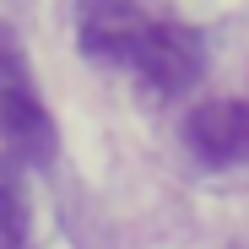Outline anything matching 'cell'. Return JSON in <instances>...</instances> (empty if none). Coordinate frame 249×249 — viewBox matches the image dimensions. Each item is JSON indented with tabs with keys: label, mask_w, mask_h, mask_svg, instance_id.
<instances>
[{
	"label": "cell",
	"mask_w": 249,
	"mask_h": 249,
	"mask_svg": "<svg viewBox=\"0 0 249 249\" xmlns=\"http://www.w3.org/2000/svg\"><path fill=\"white\" fill-rule=\"evenodd\" d=\"M0 141L11 146V157H27V162L54 157V119L44 98L33 92L27 54L6 27H0Z\"/></svg>",
	"instance_id": "cell-1"
},
{
	"label": "cell",
	"mask_w": 249,
	"mask_h": 249,
	"mask_svg": "<svg viewBox=\"0 0 249 249\" xmlns=\"http://www.w3.org/2000/svg\"><path fill=\"white\" fill-rule=\"evenodd\" d=\"M130 65L146 76V87H152V92L179 98V92L195 87L200 71H206V44H200V33L184 27V22H152Z\"/></svg>",
	"instance_id": "cell-2"
},
{
	"label": "cell",
	"mask_w": 249,
	"mask_h": 249,
	"mask_svg": "<svg viewBox=\"0 0 249 249\" xmlns=\"http://www.w3.org/2000/svg\"><path fill=\"white\" fill-rule=\"evenodd\" d=\"M146 17L136 0H76V44L81 54L108 60V65H130L141 38H146Z\"/></svg>",
	"instance_id": "cell-3"
},
{
	"label": "cell",
	"mask_w": 249,
	"mask_h": 249,
	"mask_svg": "<svg viewBox=\"0 0 249 249\" xmlns=\"http://www.w3.org/2000/svg\"><path fill=\"white\" fill-rule=\"evenodd\" d=\"M184 141L200 162L212 168H233V162H249V103L244 98H217L200 103L184 119Z\"/></svg>",
	"instance_id": "cell-4"
},
{
	"label": "cell",
	"mask_w": 249,
	"mask_h": 249,
	"mask_svg": "<svg viewBox=\"0 0 249 249\" xmlns=\"http://www.w3.org/2000/svg\"><path fill=\"white\" fill-rule=\"evenodd\" d=\"M33 233V200L17 157H0V249H22Z\"/></svg>",
	"instance_id": "cell-5"
}]
</instances>
